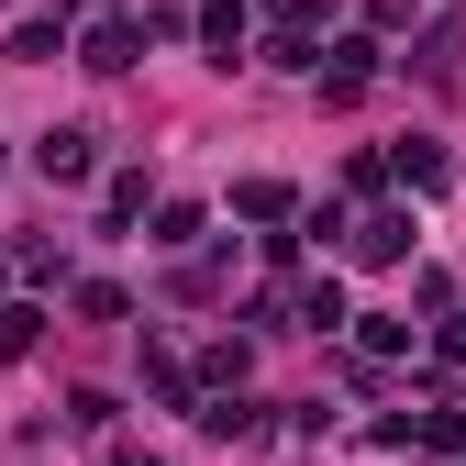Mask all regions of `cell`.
Listing matches in <instances>:
<instances>
[{
  "instance_id": "10",
  "label": "cell",
  "mask_w": 466,
  "mask_h": 466,
  "mask_svg": "<svg viewBox=\"0 0 466 466\" xmlns=\"http://www.w3.org/2000/svg\"><path fill=\"white\" fill-rule=\"evenodd\" d=\"M145 389L167 411H200V378H189V356H167V344H145Z\"/></svg>"
},
{
  "instance_id": "18",
  "label": "cell",
  "mask_w": 466,
  "mask_h": 466,
  "mask_svg": "<svg viewBox=\"0 0 466 466\" xmlns=\"http://www.w3.org/2000/svg\"><path fill=\"white\" fill-rule=\"evenodd\" d=\"M78 322H134V300L111 278H78Z\"/></svg>"
},
{
  "instance_id": "12",
  "label": "cell",
  "mask_w": 466,
  "mask_h": 466,
  "mask_svg": "<svg viewBox=\"0 0 466 466\" xmlns=\"http://www.w3.org/2000/svg\"><path fill=\"white\" fill-rule=\"evenodd\" d=\"M289 322H300V333H344V289L333 278H300V289H289Z\"/></svg>"
},
{
  "instance_id": "17",
  "label": "cell",
  "mask_w": 466,
  "mask_h": 466,
  "mask_svg": "<svg viewBox=\"0 0 466 466\" xmlns=\"http://www.w3.org/2000/svg\"><path fill=\"white\" fill-rule=\"evenodd\" d=\"M100 211H111V233H123V222H145V167H111V189H100Z\"/></svg>"
},
{
  "instance_id": "7",
  "label": "cell",
  "mask_w": 466,
  "mask_h": 466,
  "mask_svg": "<svg viewBox=\"0 0 466 466\" xmlns=\"http://www.w3.org/2000/svg\"><path fill=\"white\" fill-rule=\"evenodd\" d=\"M189 34L211 45V67H233V56L256 45V12H245V0H200V12H189Z\"/></svg>"
},
{
  "instance_id": "4",
  "label": "cell",
  "mask_w": 466,
  "mask_h": 466,
  "mask_svg": "<svg viewBox=\"0 0 466 466\" xmlns=\"http://www.w3.org/2000/svg\"><path fill=\"white\" fill-rule=\"evenodd\" d=\"M344 256H356V267H400V256H411V211H400V200H367L356 222H344Z\"/></svg>"
},
{
  "instance_id": "9",
  "label": "cell",
  "mask_w": 466,
  "mask_h": 466,
  "mask_svg": "<svg viewBox=\"0 0 466 466\" xmlns=\"http://www.w3.org/2000/svg\"><path fill=\"white\" fill-rule=\"evenodd\" d=\"M389 178H400V189H444V145H433V134H400V145H389Z\"/></svg>"
},
{
  "instance_id": "2",
  "label": "cell",
  "mask_w": 466,
  "mask_h": 466,
  "mask_svg": "<svg viewBox=\"0 0 466 466\" xmlns=\"http://www.w3.org/2000/svg\"><path fill=\"white\" fill-rule=\"evenodd\" d=\"M311 89H322L333 111H344V100H367V89H378V34H333V45L311 56Z\"/></svg>"
},
{
  "instance_id": "16",
  "label": "cell",
  "mask_w": 466,
  "mask_h": 466,
  "mask_svg": "<svg viewBox=\"0 0 466 466\" xmlns=\"http://www.w3.org/2000/svg\"><path fill=\"white\" fill-rule=\"evenodd\" d=\"M233 211H245V222H289L300 200H289V178H233Z\"/></svg>"
},
{
  "instance_id": "8",
  "label": "cell",
  "mask_w": 466,
  "mask_h": 466,
  "mask_svg": "<svg viewBox=\"0 0 466 466\" xmlns=\"http://www.w3.org/2000/svg\"><path fill=\"white\" fill-rule=\"evenodd\" d=\"M56 56H67V0H56V12H34V23L12 34V67H56Z\"/></svg>"
},
{
  "instance_id": "22",
  "label": "cell",
  "mask_w": 466,
  "mask_h": 466,
  "mask_svg": "<svg viewBox=\"0 0 466 466\" xmlns=\"http://www.w3.org/2000/svg\"><path fill=\"white\" fill-rule=\"evenodd\" d=\"M0 167H12V145H0Z\"/></svg>"
},
{
  "instance_id": "23",
  "label": "cell",
  "mask_w": 466,
  "mask_h": 466,
  "mask_svg": "<svg viewBox=\"0 0 466 466\" xmlns=\"http://www.w3.org/2000/svg\"><path fill=\"white\" fill-rule=\"evenodd\" d=\"M455 466H466V455H455Z\"/></svg>"
},
{
  "instance_id": "21",
  "label": "cell",
  "mask_w": 466,
  "mask_h": 466,
  "mask_svg": "<svg viewBox=\"0 0 466 466\" xmlns=\"http://www.w3.org/2000/svg\"><path fill=\"white\" fill-rule=\"evenodd\" d=\"M100 466H167V455H156V444H111Z\"/></svg>"
},
{
  "instance_id": "5",
  "label": "cell",
  "mask_w": 466,
  "mask_h": 466,
  "mask_svg": "<svg viewBox=\"0 0 466 466\" xmlns=\"http://www.w3.org/2000/svg\"><path fill=\"white\" fill-rule=\"evenodd\" d=\"M34 178H56V189H78V178H100V145H89L78 123H56V134H34Z\"/></svg>"
},
{
  "instance_id": "3",
  "label": "cell",
  "mask_w": 466,
  "mask_h": 466,
  "mask_svg": "<svg viewBox=\"0 0 466 466\" xmlns=\"http://www.w3.org/2000/svg\"><path fill=\"white\" fill-rule=\"evenodd\" d=\"M134 56H145V23L134 12H89L78 23V67L89 78H134Z\"/></svg>"
},
{
  "instance_id": "20",
  "label": "cell",
  "mask_w": 466,
  "mask_h": 466,
  "mask_svg": "<svg viewBox=\"0 0 466 466\" xmlns=\"http://www.w3.org/2000/svg\"><path fill=\"white\" fill-rule=\"evenodd\" d=\"M433 367H466V311L444 300V322H433Z\"/></svg>"
},
{
  "instance_id": "15",
  "label": "cell",
  "mask_w": 466,
  "mask_h": 466,
  "mask_svg": "<svg viewBox=\"0 0 466 466\" xmlns=\"http://www.w3.org/2000/svg\"><path fill=\"white\" fill-rule=\"evenodd\" d=\"M45 344V300H0V367H23Z\"/></svg>"
},
{
  "instance_id": "11",
  "label": "cell",
  "mask_w": 466,
  "mask_h": 466,
  "mask_svg": "<svg viewBox=\"0 0 466 466\" xmlns=\"http://www.w3.org/2000/svg\"><path fill=\"white\" fill-rule=\"evenodd\" d=\"M189 378H200V389H245V378H256V333H222V344H211V356H200Z\"/></svg>"
},
{
  "instance_id": "13",
  "label": "cell",
  "mask_w": 466,
  "mask_h": 466,
  "mask_svg": "<svg viewBox=\"0 0 466 466\" xmlns=\"http://www.w3.org/2000/svg\"><path fill=\"white\" fill-rule=\"evenodd\" d=\"M200 233H211V211H200V200H156V233H145V245H167V256H189Z\"/></svg>"
},
{
  "instance_id": "1",
  "label": "cell",
  "mask_w": 466,
  "mask_h": 466,
  "mask_svg": "<svg viewBox=\"0 0 466 466\" xmlns=\"http://www.w3.org/2000/svg\"><path fill=\"white\" fill-rule=\"evenodd\" d=\"M256 34H267V67H300V78H311V56H322V0H267Z\"/></svg>"
},
{
  "instance_id": "14",
  "label": "cell",
  "mask_w": 466,
  "mask_h": 466,
  "mask_svg": "<svg viewBox=\"0 0 466 466\" xmlns=\"http://www.w3.org/2000/svg\"><path fill=\"white\" fill-rule=\"evenodd\" d=\"M344 322H356V344H367L378 367H389V356H411V311H344Z\"/></svg>"
},
{
  "instance_id": "19",
  "label": "cell",
  "mask_w": 466,
  "mask_h": 466,
  "mask_svg": "<svg viewBox=\"0 0 466 466\" xmlns=\"http://www.w3.org/2000/svg\"><path fill=\"white\" fill-rule=\"evenodd\" d=\"M67 422H78V433H111V422H123V400H111V389H78V400H67Z\"/></svg>"
},
{
  "instance_id": "6",
  "label": "cell",
  "mask_w": 466,
  "mask_h": 466,
  "mask_svg": "<svg viewBox=\"0 0 466 466\" xmlns=\"http://www.w3.org/2000/svg\"><path fill=\"white\" fill-rule=\"evenodd\" d=\"M211 444H256L267 433V400H245V389H200V411H189Z\"/></svg>"
}]
</instances>
